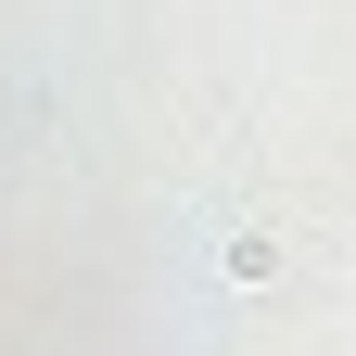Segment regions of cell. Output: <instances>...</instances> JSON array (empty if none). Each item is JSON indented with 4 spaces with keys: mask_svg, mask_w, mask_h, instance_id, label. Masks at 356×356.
<instances>
[{
    "mask_svg": "<svg viewBox=\"0 0 356 356\" xmlns=\"http://www.w3.org/2000/svg\"><path fill=\"white\" fill-rule=\"evenodd\" d=\"M229 280H280V229H229Z\"/></svg>",
    "mask_w": 356,
    "mask_h": 356,
    "instance_id": "6da1fadb",
    "label": "cell"
}]
</instances>
